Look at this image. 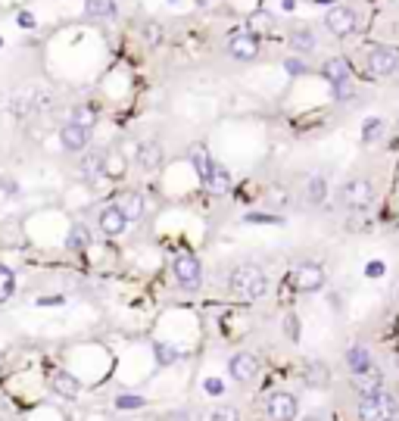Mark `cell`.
<instances>
[{
    "label": "cell",
    "instance_id": "cell-1",
    "mask_svg": "<svg viewBox=\"0 0 399 421\" xmlns=\"http://www.w3.org/2000/svg\"><path fill=\"white\" fill-rule=\"evenodd\" d=\"M228 287H231V294H237L240 300H259L268 290V278L259 265H237L228 278Z\"/></svg>",
    "mask_w": 399,
    "mask_h": 421
},
{
    "label": "cell",
    "instance_id": "cell-2",
    "mask_svg": "<svg viewBox=\"0 0 399 421\" xmlns=\"http://www.w3.org/2000/svg\"><path fill=\"white\" fill-rule=\"evenodd\" d=\"M355 415H359V421H396L399 402L393 393L380 390V393H374V396H362Z\"/></svg>",
    "mask_w": 399,
    "mask_h": 421
},
{
    "label": "cell",
    "instance_id": "cell-3",
    "mask_svg": "<svg viewBox=\"0 0 399 421\" xmlns=\"http://www.w3.org/2000/svg\"><path fill=\"white\" fill-rule=\"evenodd\" d=\"M172 271H175V281L184 290H197L203 284V265H200V259L193 253H178L172 262Z\"/></svg>",
    "mask_w": 399,
    "mask_h": 421
},
{
    "label": "cell",
    "instance_id": "cell-4",
    "mask_svg": "<svg viewBox=\"0 0 399 421\" xmlns=\"http://www.w3.org/2000/svg\"><path fill=\"white\" fill-rule=\"evenodd\" d=\"M374 200V184L368 178H349L340 188V203L349 209H365Z\"/></svg>",
    "mask_w": 399,
    "mask_h": 421
},
{
    "label": "cell",
    "instance_id": "cell-5",
    "mask_svg": "<svg viewBox=\"0 0 399 421\" xmlns=\"http://www.w3.org/2000/svg\"><path fill=\"white\" fill-rule=\"evenodd\" d=\"M290 281L299 294H315V290L324 287V269L318 262H299L296 269H293Z\"/></svg>",
    "mask_w": 399,
    "mask_h": 421
},
{
    "label": "cell",
    "instance_id": "cell-6",
    "mask_svg": "<svg viewBox=\"0 0 399 421\" xmlns=\"http://www.w3.org/2000/svg\"><path fill=\"white\" fill-rule=\"evenodd\" d=\"M265 412H268V418H272V421H293V418H296V412H299L296 396L287 393V390H278V393H272L265 400Z\"/></svg>",
    "mask_w": 399,
    "mask_h": 421
},
{
    "label": "cell",
    "instance_id": "cell-7",
    "mask_svg": "<svg viewBox=\"0 0 399 421\" xmlns=\"http://www.w3.org/2000/svg\"><path fill=\"white\" fill-rule=\"evenodd\" d=\"M324 26H328L330 35H337V38H346V35L355 32V26H359V16H355V10H349V7H334V10H328V16H324Z\"/></svg>",
    "mask_w": 399,
    "mask_h": 421
},
{
    "label": "cell",
    "instance_id": "cell-8",
    "mask_svg": "<svg viewBox=\"0 0 399 421\" xmlns=\"http://www.w3.org/2000/svg\"><path fill=\"white\" fill-rule=\"evenodd\" d=\"M368 69L378 78L393 75V72L399 69V51L396 47H374V51L368 53Z\"/></svg>",
    "mask_w": 399,
    "mask_h": 421
},
{
    "label": "cell",
    "instance_id": "cell-9",
    "mask_svg": "<svg viewBox=\"0 0 399 421\" xmlns=\"http://www.w3.org/2000/svg\"><path fill=\"white\" fill-rule=\"evenodd\" d=\"M228 371L237 384H249V381H256V375H259V359H256L253 352H237V356H231Z\"/></svg>",
    "mask_w": 399,
    "mask_h": 421
},
{
    "label": "cell",
    "instance_id": "cell-10",
    "mask_svg": "<svg viewBox=\"0 0 399 421\" xmlns=\"http://www.w3.org/2000/svg\"><path fill=\"white\" fill-rule=\"evenodd\" d=\"M224 51L231 53L234 60H256L259 57V38L249 32H240V35H231Z\"/></svg>",
    "mask_w": 399,
    "mask_h": 421
},
{
    "label": "cell",
    "instance_id": "cell-11",
    "mask_svg": "<svg viewBox=\"0 0 399 421\" xmlns=\"http://www.w3.org/2000/svg\"><path fill=\"white\" fill-rule=\"evenodd\" d=\"M349 384H353L362 396H374V393L384 390V375H380L378 365H371L368 371H355V375H349Z\"/></svg>",
    "mask_w": 399,
    "mask_h": 421
},
{
    "label": "cell",
    "instance_id": "cell-12",
    "mask_svg": "<svg viewBox=\"0 0 399 421\" xmlns=\"http://www.w3.org/2000/svg\"><path fill=\"white\" fill-rule=\"evenodd\" d=\"M100 231L106 234V238H118V234H125V228H128V219L122 215V209L118 206H106L100 209Z\"/></svg>",
    "mask_w": 399,
    "mask_h": 421
},
{
    "label": "cell",
    "instance_id": "cell-13",
    "mask_svg": "<svg viewBox=\"0 0 399 421\" xmlns=\"http://www.w3.org/2000/svg\"><path fill=\"white\" fill-rule=\"evenodd\" d=\"M87 141H91V132L81 125H75V122H69V125H62L60 132V144L66 147L69 153H81L87 147Z\"/></svg>",
    "mask_w": 399,
    "mask_h": 421
},
{
    "label": "cell",
    "instance_id": "cell-14",
    "mask_svg": "<svg viewBox=\"0 0 399 421\" xmlns=\"http://www.w3.org/2000/svg\"><path fill=\"white\" fill-rule=\"evenodd\" d=\"M50 390L56 396H62V400H75L81 393V381L75 375H69V371H53L50 375Z\"/></svg>",
    "mask_w": 399,
    "mask_h": 421
},
{
    "label": "cell",
    "instance_id": "cell-15",
    "mask_svg": "<svg viewBox=\"0 0 399 421\" xmlns=\"http://www.w3.org/2000/svg\"><path fill=\"white\" fill-rule=\"evenodd\" d=\"M303 381L309 384L312 390H324L330 384V368L324 362H318V359H312V362H305V368H303Z\"/></svg>",
    "mask_w": 399,
    "mask_h": 421
},
{
    "label": "cell",
    "instance_id": "cell-16",
    "mask_svg": "<svg viewBox=\"0 0 399 421\" xmlns=\"http://www.w3.org/2000/svg\"><path fill=\"white\" fill-rule=\"evenodd\" d=\"M187 159H190L193 172H197V175H200V181H206V178L212 175V169H215V163H212L209 150H206L203 144H193L190 150H187Z\"/></svg>",
    "mask_w": 399,
    "mask_h": 421
},
{
    "label": "cell",
    "instance_id": "cell-17",
    "mask_svg": "<svg viewBox=\"0 0 399 421\" xmlns=\"http://www.w3.org/2000/svg\"><path fill=\"white\" fill-rule=\"evenodd\" d=\"M116 206L122 209V215L128 222H137L143 215V197L137 194V190H125V194L116 197Z\"/></svg>",
    "mask_w": 399,
    "mask_h": 421
},
{
    "label": "cell",
    "instance_id": "cell-18",
    "mask_svg": "<svg viewBox=\"0 0 399 421\" xmlns=\"http://www.w3.org/2000/svg\"><path fill=\"white\" fill-rule=\"evenodd\" d=\"M137 165H141L143 172H153L162 165V147L156 144V141H143L141 147H137Z\"/></svg>",
    "mask_w": 399,
    "mask_h": 421
},
{
    "label": "cell",
    "instance_id": "cell-19",
    "mask_svg": "<svg viewBox=\"0 0 399 421\" xmlns=\"http://www.w3.org/2000/svg\"><path fill=\"white\" fill-rule=\"evenodd\" d=\"M125 172H128L125 153L122 150H106L103 153V175L112 178V181H118V178H125Z\"/></svg>",
    "mask_w": 399,
    "mask_h": 421
},
{
    "label": "cell",
    "instance_id": "cell-20",
    "mask_svg": "<svg viewBox=\"0 0 399 421\" xmlns=\"http://www.w3.org/2000/svg\"><path fill=\"white\" fill-rule=\"evenodd\" d=\"M321 72H324V78H328L334 88H337V84H343V82H349V63L343 57H330L328 63H324Z\"/></svg>",
    "mask_w": 399,
    "mask_h": 421
},
{
    "label": "cell",
    "instance_id": "cell-21",
    "mask_svg": "<svg viewBox=\"0 0 399 421\" xmlns=\"http://www.w3.org/2000/svg\"><path fill=\"white\" fill-rule=\"evenodd\" d=\"M346 365H349V375H355V371H368L371 368V352H368L365 346H349Z\"/></svg>",
    "mask_w": 399,
    "mask_h": 421
},
{
    "label": "cell",
    "instance_id": "cell-22",
    "mask_svg": "<svg viewBox=\"0 0 399 421\" xmlns=\"http://www.w3.org/2000/svg\"><path fill=\"white\" fill-rule=\"evenodd\" d=\"M203 184L212 190V194H228V190H231V172L224 169V165H218V163H215V169H212V175L206 178Z\"/></svg>",
    "mask_w": 399,
    "mask_h": 421
},
{
    "label": "cell",
    "instance_id": "cell-23",
    "mask_svg": "<svg viewBox=\"0 0 399 421\" xmlns=\"http://www.w3.org/2000/svg\"><path fill=\"white\" fill-rule=\"evenodd\" d=\"M324 197H328V181H324L321 175H312L309 184H305V200H309L312 206H321Z\"/></svg>",
    "mask_w": 399,
    "mask_h": 421
},
{
    "label": "cell",
    "instance_id": "cell-24",
    "mask_svg": "<svg viewBox=\"0 0 399 421\" xmlns=\"http://www.w3.org/2000/svg\"><path fill=\"white\" fill-rule=\"evenodd\" d=\"M66 247H69L72 253L87 250V247H91V234H87V228H85V225H75L72 231H69V238H66Z\"/></svg>",
    "mask_w": 399,
    "mask_h": 421
},
{
    "label": "cell",
    "instance_id": "cell-25",
    "mask_svg": "<svg viewBox=\"0 0 399 421\" xmlns=\"http://www.w3.org/2000/svg\"><path fill=\"white\" fill-rule=\"evenodd\" d=\"M85 10L94 19H109V16H116V3H112V0H87Z\"/></svg>",
    "mask_w": 399,
    "mask_h": 421
},
{
    "label": "cell",
    "instance_id": "cell-26",
    "mask_svg": "<svg viewBox=\"0 0 399 421\" xmlns=\"http://www.w3.org/2000/svg\"><path fill=\"white\" fill-rule=\"evenodd\" d=\"M72 122H75V125H81V128H87V132H91L94 122H97V109L87 107V103H78V107L72 109Z\"/></svg>",
    "mask_w": 399,
    "mask_h": 421
},
{
    "label": "cell",
    "instance_id": "cell-27",
    "mask_svg": "<svg viewBox=\"0 0 399 421\" xmlns=\"http://www.w3.org/2000/svg\"><path fill=\"white\" fill-rule=\"evenodd\" d=\"M81 175L85 178L103 175V153H87V156L81 159Z\"/></svg>",
    "mask_w": 399,
    "mask_h": 421
},
{
    "label": "cell",
    "instance_id": "cell-28",
    "mask_svg": "<svg viewBox=\"0 0 399 421\" xmlns=\"http://www.w3.org/2000/svg\"><path fill=\"white\" fill-rule=\"evenodd\" d=\"M290 47H293V51H299V53H309L312 47H315V35H312L309 28H299V32L290 35Z\"/></svg>",
    "mask_w": 399,
    "mask_h": 421
},
{
    "label": "cell",
    "instance_id": "cell-29",
    "mask_svg": "<svg viewBox=\"0 0 399 421\" xmlns=\"http://www.w3.org/2000/svg\"><path fill=\"white\" fill-rule=\"evenodd\" d=\"M274 19L272 13H265V10H259V13L249 16V35H262V32H272Z\"/></svg>",
    "mask_w": 399,
    "mask_h": 421
},
{
    "label": "cell",
    "instance_id": "cell-30",
    "mask_svg": "<svg viewBox=\"0 0 399 421\" xmlns=\"http://www.w3.org/2000/svg\"><path fill=\"white\" fill-rule=\"evenodd\" d=\"M16 290V275H12L6 265H0V303H6Z\"/></svg>",
    "mask_w": 399,
    "mask_h": 421
},
{
    "label": "cell",
    "instance_id": "cell-31",
    "mask_svg": "<svg viewBox=\"0 0 399 421\" xmlns=\"http://www.w3.org/2000/svg\"><path fill=\"white\" fill-rule=\"evenodd\" d=\"M153 352H156V362H159V365H175L181 359V352L175 350V346H168V343H156Z\"/></svg>",
    "mask_w": 399,
    "mask_h": 421
},
{
    "label": "cell",
    "instance_id": "cell-32",
    "mask_svg": "<svg viewBox=\"0 0 399 421\" xmlns=\"http://www.w3.org/2000/svg\"><path fill=\"white\" fill-rule=\"evenodd\" d=\"M380 134H384V122H380V119H368V122H365V128H362V141H365V144L378 141Z\"/></svg>",
    "mask_w": 399,
    "mask_h": 421
},
{
    "label": "cell",
    "instance_id": "cell-33",
    "mask_svg": "<svg viewBox=\"0 0 399 421\" xmlns=\"http://www.w3.org/2000/svg\"><path fill=\"white\" fill-rule=\"evenodd\" d=\"M209 421H240V412L234 406H218V409H212Z\"/></svg>",
    "mask_w": 399,
    "mask_h": 421
},
{
    "label": "cell",
    "instance_id": "cell-34",
    "mask_svg": "<svg viewBox=\"0 0 399 421\" xmlns=\"http://www.w3.org/2000/svg\"><path fill=\"white\" fill-rule=\"evenodd\" d=\"M116 406L118 409H141V406H147V400H143V396H134V393H122L116 400Z\"/></svg>",
    "mask_w": 399,
    "mask_h": 421
},
{
    "label": "cell",
    "instance_id": "cell-35",
    "mask_svg": "<svg viewBox=\"0 0 399 421\" xmlns=\"http://www.w3.org/2000/svg\"><path fill=\"white\" fill-rule=\"evenodd\" d=\"M143 38L150 41V47H156L162 41V32H159V26H153V22H150L147 28H143Z\"/></svg>",
    "mask_w": 399,
    "mask_h": 421
},
{
    "label": "cell",
    "instance_id": "cell-36",
    "mask_svg": "<svg viewBox=\"0 0 399 421\" xmlns=\"http://www.w3.org/2000/svg\"><path fill=\"white\" fill-rule=\"evenodd\" d=\"M365 275L368 278H380V275H384V262H378V259H374V262H368Z\"/></svg>",
    "mask_w": 399,
    "mask_h": 421
},
{
    "label": "cell",
    "instance_id": "cell-37",
    "mask_svg": "<svg viewBox=\"0 0 399 421\" xmlns=\"http://www.w3.org/2000/svg\"><path fill=\"white\" fill-rule=\"evenodd\" d=\"M287 72H290V75H303V72H305V66L303 63H299V60H287Z\"/></svg>",
    "mask_w": 399,
    "mask_h": 421
},
{
    "label": "cell",
    "instance_id": "cell-38",
    "mask_svg": "<svg viewBox=\"0 0 399 421\" xmlns=\"http://www.w3.org/2000/svg\"><path fill=\"white\" fill-rule=\"evenodd\" d=\"M284 321H287V325H284V328H287V334H290V337L296 340V337H299V328H296V315H287Z\"/></svg>",
    "mask_w": 399,
    "mask_h": 421
},
{
    "label": "cell",
    "instance_id": "cell-39",
    "mask_svg": "<svg viewBox=\"0 0 399 421\" xmlns=\"http://www.w3.org/2000/svg\"><path fill=\"white\" fill-rule=\"evenodd\" d=\"M162 421H190V415H187L184 409H175V412H168Z\"/></svg>",
    "mask_w": 399,
    "mask_h": 421
},
{
    "label": "cell",
    "instance_id": "cell-40",
    "mask_svg": "<svg viewBox=\"0 0 399 421\" xmlns=\"http://www.w3.org/2000/svg\"><path fill=\"white\" fill-rule=\"evenodd\" d=\"M206 390H209V393H222L224 384L218 381V377H209V381H206Z\"/></svg>",
    "mask_w": 399,
    "mask_h": 421
},
{
    "label": "cell",
    "instance_id": "cell-41",
    "mask_svg": "<svg viewBox=\"0 0 399 421\" xmlns=\"http://www.w3.org/2000/svg\"><path fill=\"white\" fill-rule=\"evenodd\" d=\"M19 26H22V28H35V16H31V13H19Z\"/></svg>",
    "mask_w": 399,
    "mask_h": 421
},
{
    "label": "cell",
    "instance_id": "cell-42",
    "mask_svg": "<svg viewBox=\"0 0 399 421\" xmlns=\"http://www.w3.org/2000/svg\"><path fill=\"white\" fill-rule=\"evenodd\" d=\"M247 222H274V225H278V215H247Z\"/></svg>",
    "mask_w": 399,
    "mask_h": 421
},
{
    "label": "cell",
    "instance_id": "cell-43",
    "mask_svg": "<svg viewBox=\"0 0 399 421\" xmlns=\"http://www.w3.org/2000/svg\"><path fill=\"white\" fill-rule=\"evenodd\" d=\"M305 421H324V415H321V412H315V415H309Z\"/></svg>",
    "mask_w": 399,
    "mask_h": 421
}]
</instances>
